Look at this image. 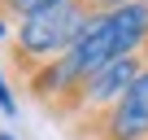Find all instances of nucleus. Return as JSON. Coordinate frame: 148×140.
Listing matches in <instances>:
<instances>
[{
	"label": "nucleus",
	"mask_w": 148,
	"mask_h": 140,
	"mask_svg": "<svg viewBox=\"0 0 148 140\" xmlns=\"http://www.w3.org/2000/svg\"><path fill=\"white\" fill-rule=\"evenodd\" d=\"M92 22H96V9L83 5V0H61V5H48V9L22 18L18 40L9 44V57L18 61L13 70H22V79H31L44 61L70 53Z\"/></svg>",
	"instance_id": "1"
},
{
	"label": "nucleus",
	"mask_w": 148,
	"mask_h": 140,
	"mask_svg": "<svg viewBox=\"0 0 148 140\" xmlns=\"http://www.w3.org/2000/svg\"><path fill=\"white\" fill-rule=\"evenodd\" d=\"M48 5H61V0H0V13H9V18H31Z\"/></svg>",
	"instance_id": "2"
},
{
	"label": "nucleus",
	"mask_w": 148,
	"mask_h": 140,
	"mask_svg": "<svg viewBox=\"0 0 148 140\" xmlns=\"http://www.w3.org/2000/svg\"><path fill=\"white\" fill-rule=\"evenodd\" d=\"M83 5H92L96 13H109V9H122V5H131V0H83Z\"/></svg>",
	"instance_id": "3"
},
{
	"label": "nucleus",
	"mask_w": 148,
	"mask_h": 140,
	"mask_svg": "<svg viewBox=\"0 0 148 140\" xmlns=\"http://www.w3.org/2000/svg\"><path fill=\"white\" fill-rule=\"evenodd\" d=\"M0 110H5V114H13V101H9V88H5V83H0Z\"/></svg>",
	"instance_id": "4"
},
{
	"label": "nucleus",
	"mask_w": 148,
	"mask_h": 140,
	"mask_svg": "<svg viewBox=\"0 0 148 140\" xmlns=\"http://www.w3.org/2000/svg\"><path fill=\"white\" fill-rule=\"evenodd\" d=\"M0 140H13V136H5V131H0Z\"/></svg>",
	"instance_id": "5"
}]
</instances>
